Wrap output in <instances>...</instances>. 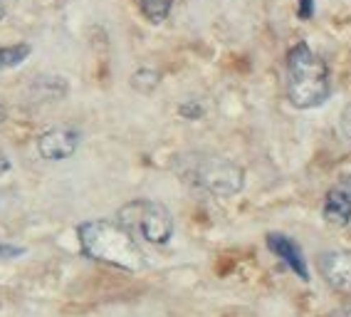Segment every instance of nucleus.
I'll list each match as a JSON object with an SVG mask.
<instances>
[{"instance_id": "nucleus-8", "label": "nucleus", "mask_w": 351, "mask_h": 317, "mask_svg": "<svg viewBox=\"0 0 351 317\" xmlns=\"http://www.w3.org/2000/svg\"><path fill=\"white\" fill-rule=\"evenodd\" d=\"M322 216L326 223L337 228H344L351 223V193L346 189L326 191L324 203H322Z\"/></svg>"}, {"instance_id": "nucleus-7", "label": "nucleus", "mask_w": 351, "mask_h": 317, "mask_svg": "<svg viewBox=\"0 0 351 317\" xmlns=\"http://www.w3.org/2000/svg\"><path fill=\"white\" fill-rule=\"evenodd\" d=\"M265 241H267L270 253L282 260L287 270H292V273H295L302 283H307V280H309L307 258H304L300 243H297L295 238H289V235L280 233V231H272V233H267V238H265Z\"/></svg>"}, {"instance_id": "nucleus-9", "label": "nucleus", "mask_w": 351, "mask_h": 317, "mask_svg": "<svg viewBox=\"0 0 351 317\" xmlns=\"http://www.w3.org/2000/svg\"><path fill=\"white\" fill-rule=\"evenodd\" d=\"M32 47L27 43H18V45H5L0 47V72L3 70H13L18 64H23L30 58Z\"/></svg>"}, {"instance_id": "nucleus-6", "label": "nucleus", "mask_w": 351, "mask_h": 317, "mask_svg": "<svg viewBox=\"0 0 351 317\" xmlns=\"http://www.w3.org/2000/svg\"><path fill=\"white\" fill-rule=\"evenodd\" d=\"M82 132L75 127H52L38 137V152L47 161H64L80 149Z\"/></svg>"}, {"instance_id": "nucleus-12", "label": "nucleus", "mask_w": 351, "mask_h": 317, "mask_svg": "<svg viewBox=\"0 0 351 317\" xmlns=\"http://www.w3.org/2000/svg\"><path fill=\"white\" fill-rule=\"evenodd\" d=\"M158 82H161V75L156 70H151V67H141V70H136L132 75V87L136 92H144V95L154 92L158 87Z\"/></svg>"}, {"instance_id": "nucleus-18", "label": "nucleus", "mask_w": 351, "mask_h": 317, "mask_svg": "<svg viewBox=\"0 0 351 317\" xmlns=\"http://www.w3.org/2000/svg\"><path fill=\"white\" fill-rule=\"evenodd\" d=\"M329 317H351V305L349 307H339V310H334Z\"/></svg>"}, {"instance_id": "nucleus-10", "label": "nucleus", "mask_w": 351, "mask_h": 317, "mask_svg": "<svg viewBox=\"0 0 351 317\" xmlns=\"http://www.w3.org/2000/svg\"><path fill=\"white\" fill-rule=\"evenodd\" d=\"M173 3L176 0H138V8H141V13H144V18L149 23L161 25L173 10Z\"/></svg>"}, {"instance_id": "nucleus-4", "label": "nucleus", "mask_w": 351, "mask_h": 317, "mask_svg": "<svg viewBox=\"0 0 351 317\" xmlns=\"http://www.w3.org/2000/svg\"><path fill=\"white\" fill-rule=\"evenodd\" d=\"M117 221L132 233L141 235L151 246H166L173 238V216L171 211L158 201H129L117 213Z\"/></svg>"}, {"instance_id": "nucleus-5", "label": "nucleus", "mask_w": 351, "mask_h": 317, "mask_svg": "<svg viewBox=\"0 0 351 317\" xmlns=\"http://www.w3.org/2000/svg\"><path fill=\"white\" fill-rule=\"evenodd\" d=\"M317 270L339 295H351V250H324L317 255Z\"/></svg>"}, {"instance_id": "nucleus-19", "label": "nucleus", "mask_w": 351, "mask_h": 317, "mask_svg": "<svg viewBox=\"0 0 351 317\" xmlns=\"http://www.w3.org/2000/svg\"><path fill=\"white\" fill-rule=\"evenodd\" d=\"M5 18V3H3V0H0V20Z\"/></svg>"}, {"instance_id": "nucleus-3", "label": "nucleus", "mask_w": 351, "mask_h": 317, "mask_svg": "<svg viewBox=\"0 0 351 317\" xmlns=\"http://www.w3.org/2000/svg\"><path fill=\"white\" fill-rule=\"evenodd\" d=\"M176 172L189 186L210 196H235L245 186L243 166L218 154H186L176 161Z\"/></svg>"}, {"instance_id": "nucleus-11", "label": "nucleus", "mask_w": 351, "mask_h": 317, "mask_svg": "<svg viewBox=\"0 0 351 317\" xmlns=\"http://www.w3.org/2000/svg\"><path fill=\"white\" fill-rule=\"evenodd\" d=\"M32 89H35L40 99H45V102L60 99V97L67 95V82L60 80V77H38L35 84H32Z\"/></svg>"}, {"instance_id": "nucleus-2", "label": "nucleus", "mask_w": 351, "mask_h": 317, "mask_svg": "<svg viewBox=\"0 0 351 317\" xmlns=\"http://www.w3.org/2000/svg\"><path fill=\"white\" fill-rule=\"evenodd\" d=\"M287 99L297 109H317L332 97V75L324 60L307 43H297L287 50Z\"/></svg>"}, {"instance_id": "nucleus-14", "label": "nucleus", "mask_w": 351, "mask_h": 317, "mask_svg": "<svg viewBox=\"0 0 351 317\" xmlns=\"http://www.w3.org/2000/svg\"><path fill=\"white\" fill-rule=\"evenodd\" d=\"M339 127H341V134H344V139L351 144V104L341 112V119H339Z\"/></svg>"}, {"instance_id": "nucleus-13", "label": "nucleus", "mask_w": 351, "mask_h": 317, "mask_svg": "<svg viewBox=\"0 0 351 317\" xmlns=\"http://www.w3.org/2000/svg\"><path fill=\"white\" fill-rule=\"evenodd\" d=\"M25 255V248L20 246H10V243H0V260H13Z\"/></svg>"}, {"instance_id": "nucleus-15", "label": "nucleus", "mask_w": 351, "mask_h": 317, "mask_svg": "<svg viewBox=\"0 0 351 317\" xmlns=\"http://www.w3.org/2000/svg\"><path fill=\"white\" fill-rule=\"evenodd\" d=\"M297 10L302 20H309L314 15V0H297Z\"/></svg>"}, {"instance_id": "nucleus-1", "label": "nucleus", "mask_w": 351, "mask_h": 317, "mask_svg": "<svg viewBox=\"0 0 351 317\" xmlns=\"http://www.w3.org/2000/svg\"><path fill=\"white\" fill-rule=\"evenodd\" d=\"M82 253L87 258L119 268L126 273L144 270L146 258L138 248L136 238L119 221H84L77 228Z\"/></svg>"}, {"instance_id": "nucleus-17", "label": "nucleus", "mask_w": 351, "mask_h": 317, "mask_svg": "<svg viewBox=\"0 0 351 317\" xmlns=\"http://www.w3.org/2000/svg\"><path fill=\"white\" fill-rule=\"evenodd\" d=\"M8 172H10V158L0 152V176H3V174H8Z\"/></svg>"}, {"instance_id": "nucleus-20", "label": "nucleus", "mask_w": 351, "mask_h": 317, "mask_svg": "<svg viewBox=\"0 0 351 317\" xmlns=\"http://www.w3.org/2000/svg\"><path fill=\"white\" fill-rule=\"evenodd\" d=\"M3 121H5V107L0 104V124H3Z\"/></svg>"}, {"instance_id": "nucleus-16", "label": "nucleus", "mask_w": 351, "mask_h": 317, "mask_svg": "<svg viewBox=\"0 0 351 317\" xmlns=\"http://www.w3.org/2000/svg\"><path fill=\"white\" fill-rule=\"evenodd\" d=\"M178 112H181V117H193V119H198V117L203 115V109L198 107V104H193V107H191V104H181Z\"/></svg>"}]
</instances>
